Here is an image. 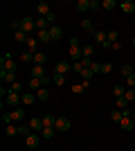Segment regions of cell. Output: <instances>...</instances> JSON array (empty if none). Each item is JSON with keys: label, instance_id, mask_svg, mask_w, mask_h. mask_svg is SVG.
<instances>
[{"label": "cell", "instance_id": "obj_1", "mask_svg": "<svg viewBox=\"0 0 135 151\" xmlns=\"http://www.w3.org/2000/svg\"><path fill=\"white\" fill-rule=\"evenodd\" d=\"M70 126H72V122L68 120V117H63V115H59V117H56V124H54L56 133H65V131H70Z\"/></svg>", "mask_w": 135, "mask_h": 151}, {"label": "cell", "instance_id": "obj_2", "mask_svg": "<svg viewBox=\"0 0 135 151\" xmlns=\"http://www.w3.org/2000/svg\"><path fill=\"white\" fill-rule=\"evenodd\" d=\"M20 101H23V95H20V93H11V90H7V106L18 108Z\"/></svg>", "mask_w": 135, "mask_h": 151}, {"label": "cell", "instance_id": "obj_3", "mask_svg": "<svg viewBox=\"0 0 135 151\" xmlns=\"http://www.w3.org/2000/svg\"><path fill=\"white\" fill-rule=\"evenodd\" d=\"M20 29L25 32V34H32V32L36 29V20L29 18V16H25V18L20 20Z\"/></svg>", "mask_w": 135, "mask_h": 151}, {"label": "cell", "instance_id": "obj_4", "mask_svg": "<svg viewBox=\"0 0 135 151\" xmlns=\"http://www.w3.org/2000/svg\"><path fill=\"white\" fill-rule=\"evenodd\" d=\"M0 65H2V70H5V72H16V61H11V57H9V54H5V57L0 59Z\"/></svg>", "mask_w": 135, "mask_h": 151}, {"label": "cell", "instance_id": "obj_5", "mask_svg": "<svg viewBox=\"0 0 135 151\" xmlns=\"http://www.w3.org/2000/svg\"><path fill=\"white\" fill-rule=\"evenodd\" d=\"M25 145H27V149H36L41 145V133H29L25 138Z\"/></svg>", "mask_w": 135, "mask_h": 151}, {"label": "cell", "instance_id": "obj_6", "mask_svg": "<svg viewBox=\"0 0 135 151\" xmlns=\"http://www.w3.org/2000/svg\"><path fill=\"white\" fill-rule=\"evenodd\" d=\"M95 41H97V43H101L104 47H110V45H108V32L97 29V32H95Z\"/></svg>", "mask_w": 135, "mask_h": 151}, {"label": "cell", "instance_id": "obj_7", "mask_svg": "<svg viewBox=\"0 0 135 151\" xmlns=\"http://www.w3.org/2000/svg\"><path fill=\"white\" fill-rule=\"evenodd\" d=\"M23 117H25V111L23 108H11V120H14V124H23Z\"/></svg>", "mask_w": 135, "mask_h": 151}, {"label": "cell", "instance_id": "obj_8", "mask_svg": "<svg viewBox=\"0 0 135 151\" xmlns=\"http://www.w3.org/2000/svg\"><path fill=\"white\" fill-rule=\"evenodd\" d=\"M29 126H32V131L41 133L45 129V126H43V117H32V120H29Z\"/></svg>", "mask_w": 135, "mask_h": 151}, {"label": "cell", "instance_id": "obj_9", "mask_svg": "<svg viewBox=\"0 0 135 151\" xmlns=\"http://www.w3.org/2000/svg\"><path fill=\"white\" fill-rule=\"evenodd\" d=\"M70 70H72V63H68V61H59L56 63V72L59 75H68Z\"/></svg>", "mask_w": 135, "mask_h": 151}, {"label": "cell", "instance_id": "obj_10", "mask_svg": "<svg viewBox=\"0 0 135 151\" xmlns=\"http://www.w3.org/2000/svg\"><path fill=\"white\" fill-rule=\"evenodd\" d=\"M0 79H2L5 83H9V86H11V83L16 81V72H5V70H0Z\"/></svg>", "mask_w": 135, "mask_h": 151}, {"label": "cell", "instance_id": "obj_11", "mask_svg": "<svg viewBox=\"0 0 135 151\" xmlns=\"http://www.w3.org/2000/svg\"><path fill=\"white\" fill-rule=\"evenodd\" d=\"M54 135H56V129H54V126H45L43 131H41V138L43 140H52Z\"/></svg>", "mask_w": 135, "mask_h": 151}, {"label": "cell", "instance_id": "obj_12", "mask_svg": "<svg viewBox=\"0 0 135 151\" xmlns=\"http://www.w3.org/2000/svg\"><path fill=\"white\" fill-rule=\"evenodd\" d=\"M70 59H72L74 63L84 59V52H81V45H79V47H70Z\"/></svg>", "mask_w": 135, "mask_h": 151}, {"label": "cell", "instance_id": "obj_13", "mask_svg": "<svg viewBox=\"0 0 135 151\" xmlns=\"http://www.w3.org/2000/svg\"><path fill=\"white\" fill-rule=\"evenodd\" d=\"M119 7H122L124 14H135V2H133V0H124Z\"/></svg>", "mask_w": 135, "mask_h": 151}, {"label": "cell", "instance_id": "obj_14", "mask_svg": "<svg viewBox=\"0 0 135 151\" xmlns=\"http://www.w3.org/2000/svg\"><path fill=\"white\" fill-rule=\"evenodd\" d=\"M50 36H52V41H59V38L63 36V29H61L59 25H52L50 27Z\"/></svg>", "mask_w": 135, "mask_h": 151}, {"label": "cell", "instance_id": "obj_15", "mask_svg": "<svg viewBox=\"0 0 135 151\" xmlns=\"http://www.w3.org/2000/svg\"><path fill=\"white\" fill-rule=\"evenodd\" d=\"M36 12H39V16H43V18H45L52 9H50V5H47V2H39V5H36Z\"/></svg>", "mask_w": 135, "mask_h": 151}, {"label": "cell", "instance_id": "obj_16", "mask_svg": "<svg viewBox=\"0 0 135 151\" xmlns=\"http://www.w3.org/2000/svg\"><path fill=\"white\" fill-rule=\"evenodd\" d=\"M39 43H52V36H50V29H41L39 32Z\"/></svg>", "mask_w": 135, "mask_h": 151}, {"label": "cell", "instance_id": "obj_17", "mask_svg": "<svg viewBox=\"0 0 135 151\" xmlns=\"http://www.w3.org/2000/svg\"><path fill=\"white\" fill-rule=\"evenodd\" d=\"M36 101V95L34 93H23V106H32Z\"/></svg>", "mask_w": 135, "mask_h": 151}, {"label": "cell", "instance_id": "obj_18", "mask_svg": "<svg viewBox=\"0 0 135 151\" xmlns=\"http://www.w3.org/2000/svg\"><path fill=\"white\" fill-rule=\"evenodd\" d=\"M41 29H50V23H47V18H43V16L36 18V32H41Z\"/></svg>", "mask_w": 135, "mask_h": 151}, {"label": "cell", "instance_id": "obj_19", "mask_svg": "<svg viewBox=\"0 0 135 151\" xmlns=\"http://www.w3.org/2000/svg\"><path fill=\"white\" fill-rule=\"evenodd\" d=\"M32 77H34V79H43V77H45V68H43V65H34V68H32Z\"/></svg>", "mask_w": 135, "mask_h": 151}, {"label": "cell", "instance_id": "obj_20", "mask_svg": "<svg viewBox=\"0 0 135 151\" xmlns=\"http://www.w3.org/2000/svg\"><path fill=\"white\" fill-rule=\"evenodd\" d=\"M88 83H90V81H81V83H74V86H72V93H74V95H81V93H84L86 88H88Z\"/></svg>", "mask_w": 135, "mask_h": 151}, {"label": "cell", "instance_id": "obj_21", "mask_svg": "<svg viewBox=\"0 0 135 151\" xmlns=\"http://www.w3.org/2000/svg\"><path fill=\"white\" fill-rule=\"evenodd\" d=\"M119 126H122L124 131H131V129L135 126V122H133V117H124V120L119 122Z\"/></svg>", "mask_w": 135, "mask_h": 151}, {"label": "cell", "instance_id": "obj_22", "mask_svg": "<svg viewBox=\"0 0 135 151\" xmlns=\"http://www.w3.org/2000/svg\"><path fill=\"white\" fill-rule=\"evenodd\" d=\"M113 95H115V97H124V95H126V88H124L122 83H115V86H113Z\"/></svg>", "mask_w": 135, "mask_h": 151}, {"label": "cell", "instance_id": "obj_23", "mask_svg": "<svg viewBox=\"0 0 135 151\" xmlns=\"http://www.w3.org/2000/svg\"><path fill=\"white\" fill-rule=\"evenodd\" d=\"M27 50H32V52H36V47H39V38H34V36H29L27 38Z\"/></svg>", "mask_w": 135, "mask_h": 151}, {"label": "cell", "instance_id": "obj_24", "mask_svg": "<svg viewBox=\"0 0 135 151\" xmlns=\"http://www.w3.org/2000/svg\"><path fill=\"white\" fill-rule=\"evenodd\" d=\"M14 38H16L18 43H27V38H29V34H25V32H23V29H18V32H16V34H14Z\"/></svg>", "mask_w": 135, "mask_h": 151}, {"label": "cell", "instance_id": "obj_25", "mask_svg": "<svg viewBox=\"0 0 135 151\" xmlns=\"http://www.w3.org/2000/svg\"><path fill=\"white\" fill-rule=\"evenodd\" d=\"M110 117H113V122H117V124H119V122L124 120V113L119 111V108H113V113H110Z\"/></svg>", "mask_w": 135, "mask_h": 151}, {"label": "cell", "instance_id": "obj_26", "mask_svg": "<svg viewBox=\"0 0 135 151\" xmlns=\"http://www.w3.org/2000/svg\"><path fill=\"white\" fill-rule=\"evenodd\" d=\"M88 9H90V0H79L77 2V12L84 14V12H88Z\"/></svg>", "mask_w": 135, "mask_h": 151}, {"label": "cell", "instance_id": "obj_27", "mask_svg": "<svg viewBox=\"0 0 135 151\" xmlns=\"http://www.w3.org/2000/svg\"><path fill=\"white\" fill-rule=\"evenodd\" d=\"M45 61H47V57H45L43 52H36V54H34V65H43Z\"/></svg>", "mask_w": 135, "mask_h": 151}, {"label": "cell", "instance_id": "obj_28", "mask_svg": "<svg viewBox=\"0 0 135 151\" xmlns=\"http://www.w3.org/2000/svg\"><path fill=\"white\" fill-rule=\"evenodd\" d=\"M81 27H84V29L88 32V34H92V36H95V32H97V29L92 27V23H90L88 18H86V20H81Z\"/></svg>", "mask_w": 135, "mask_h": 151}, {"label": "cell", "instance_id": "obj_29", "mask_svg": "<svg viewBox=\"0 0 135 151\" xmlns=\"http://www.w3.org/2000/svg\"><path fill=\"white\" fill-rule=\"evenodd\" d=\"M36 97H39L41 101L50 99V90H47V88H39V90H36Z\"/></svg>", "mask_w": 135, "mask_h": 151}, {"label": "cell", "instance_id": "obj_30", "mask_svg": "<svg viewBox=\"0 0 135 151\" xmlns=\"http://www.w3.org/2000/svg\"><path fill=\"white\" fill-rule=\"evenodd\" d=\"M81 52H84V59H92V45L90 43L81 45Z\"/></svg>", "mask_w": 135, "mask_h": 151}, {"label": "cell", "instance_id": "obj_31", "mask_svg": "<svg viewBox=\"0 0 135 151\" xmlns=\"http://www.w3.org/2000/svg\"><path fill=\"white\" fill-rule=\"evenodd\" d=\"M124 99L129 101V104H135V88H126V95H124Z\"/></svg>", "mask_w": 135, "mask_h": 151}, {"label": "cell", "instance_id": "obj_32", "mask_svg": "<svg viewBox=\"0 0 135 151\" xmlns=\"http://www.w3.org/2000/svg\"><path fill=\"white\" fill-rule=\"evenodd\" d=\"M5 133H7V135H16V133H18V124H7Z\"/></svg>", "mask_w": 135, "mask_h": 151}, {"label": "cell", "instance_id": "obj_33", "mask_svg": "<svg viewBox=\"0 0 135 151\" xmlns=\"http://www.w3.org/2000/svg\"><path fill=\"white\" fill-rule=\"evenodd\" d=\"M52 81L56 83V86H63V83H65V75H59V72H54V77H52Z\"/></svg>", "mask_w": 135, "mask_h": 151}, {"label": "cell", "instance_id": "obj_34", "mask_svg": "<svg viewBox=\"0 0 135 151\" xmlns=\"http://www.w3.org/2000/svg\"><path fill=\"white\" fill-rule=\"evenodd\" d=\"M56 124V117H54V115H45L43 117V126H54Z\"/></svg>", "mask_w": 135, "mask_h": 151}, {"label": "cell", "instance_id": "obj_35", "mask_svg": "<svg viewBox=\"0 0 135 151\" xmlns=\"http://www.w3.org/2000/svg\"><path fill=\"white\" fill-rule=\"evenodd\" d=\"M117 38H119V34H117L115 29H110L108 32V45H110V47H113V43H117Z\"/></svg>", "mask_w": 135, "mask_h": 151}, {"label": "cell", "instance_id": "obj_36", "mask_svg": "<svg viewBox=\"0 0 135 151\" xmlns=\"http://www.w3.org/2000/svg\"><path fill=\"white\" fill-rule=\"evenodd\" d=\"M18 133H23V135L27 138V135L32 133V126H29V124H18Z\"/></svg>", "mask_w": 135, "mask_h": 151}, {"label": "cell", "instance_id": "obj_37", "mask_svg": "<svg viewBox=\"0 0 135 151\" xmlns=\"http://www.w3.org/2000/svg\"><path fill=\"white\" fill-rule=\"evenodd\" d=\"M84 63L81 61H77V63H72V72H74V75H81V72H84Z\"/></svg>", "mask_w": 135, "mask_h": 151}, {"label": "cell", "instance_id": "obj_38", "mask_svg": "<svg viewBox=\"0 0 135 151\" xmlns=\"http://www.w3.org/2000/svg\"><path fill=\"white\" fill-rule=\"evenodd\" d=\"M122 75H124V77H131V75H135V72H133V65L124 63V65H122Z\"/></svg>", "mask_w": 135, "mask_h": 151}, {"label": "cell", "instance_id": "obj_39", "mask_svg": "<svg viewBox=\"0 0 135 151\" xmlns=\"http://www.w3.org/2000/svg\"><path fill=\"white\" fill-rule=\"evenodd\" d=\"M29 88H32V90H39V88H43L41 79H34V77H32V79H29Z\"/></svg>", "mask_w": 135, "mask_h": 151}, {"label": "cell", "instance_id": "obj_40", "mask_svg": "<svg viewBox=\"0 0 135 151\" xmlns=\"http://www.w3.org/2000/svg\"><path fill=\"white\" fill-rule=\"evenodd\" d=\"M81 77H84V81H90V79L95 77V72H92V70H90V68H86L84 72H81Z\"/></svg>", "mask_w": 135, "mask_h": 151}, {"label": "cell", "instance_id": "obj_41", "mask_svg": "<svg viewBox=\"0 0 135 151\" xmlns=\"http://www.w3.org/2000/svg\"><path fill=\"white\" fill-rule=\"evenodd\" d=\"M115 0H104V2H101V9H115Z\"/></svg>", "mask_w": 135, "mask_h": 151}, {"label": "cell", "instance_id": "obj_42", "mask_svg": "<svg viewBox=\"0 0 135 151\" xmlns=\"http://www.w3.org/2000/svg\"><path fill=\"white\" fill-rule=\"evenodd\" d=\"M117 108H119V111H124V108H129V101L124 99V97H117Z\"/></svg>", "mask_w": 135, "mask_h": 151}, {"label": "cell", "instance_id": "obj_43", "mask_svg": "<svg viewBox=\"0 0 135 151\" xmlns=\"http://www.w3.org/2000/svg\"><path fill=\"white\" fill-rule=\"evenodd\" d=\"M9 90H11V93H20V90H23V83H20V81H14L11 86H9Z\"/></svg>", "mask_w": 135, "mask_h": 151}, {"label": "cell", "instance_id": "obj_44", "mask_svg": "<svg viewBox=\"0 0 135 151\" xmlns=\"http://www.w3.org/2000/svg\"><path fill=\"white\" fill-rule=\"evenodd\" d=\"M34 54H36V52H32V50L23 52V61H34Z\"/></svg>", "mask_w": 135, "mask_h": 151}, {"label": "cell", "instance_id": "obj_45", "mask_svg": "<svg viewBox=\"0 0 135 151\" xmlns=\"http://www.w3.org/2000/svg\"><path fill=\"white\" fill-rule=\"evenodd\" d=\"M90 70H92V72H101V63H99V61H92V63H90Z\"/></svg>", "mask_w": 135, "mask_h": 151}, {"label": "cell", "instance_id": "obj_46", "mask_svg": "<svg viewBox=\"0 0 135 151\" xmlns=\"http://www.w3.org/2000/svg\"><path fill=\"white\" fill-rule=\"evenodd\" d=\"M45 18H47V23H50V27H52L54 23H56V14H54V12H50L47 16H45Z\"/></svg>", "mask_w": 135, "mask_h": 151}, {"label": "cell", "instance_id": "obj_47", "mask_svg": "<svg viewBox=\"0 0 135 151\" xmlns=\"http://www.w3.org/2000/svg\"><path fill=\"white\" fill-rule=\"evenodd\" d=\"M90 9H92V12L101 9V2H99V0H90Z\"/></svg>", "mask_w": 135, "mask_h": 151}, {"label": "cell", "instance_id": "obj_48", "mask_svg": "<svg viewBox=\"0 0 135 151\" xmlns=\"http://www.w3.org/2000/svg\"><path fill=\"white\" fill-rule=\"evenodd\" d=\"M9 29L18 32V29H20V23H18V20H9Z\"/></svg>", "mask_w": 135, "mask_h": 151}, {"label": "cell", "instance_id": "obj_49", "mask_svg": "<svg viewBox=\"0 0 135 151\" xmlns=\"http://www.w3.org/2000/svg\"><path fill=\"white\" fill-rule=\"evenodd\" d=\"M110 70H113V65H110L108 61H106V63H101V72H104V75H108Z\"/></svg>", "mask_w": 135, "mask_h": 151}, {"label": "cell", "instance_id": "obj_50", "mask_svg": "<svg viewBox=\"0 0 135 151\" xmlns=\"http://www.w3.org/2000/svg\"><path fill=\"white\" fill-rule=\"evenodd\" d=\"M2 122H5V126H7V124H14V120H11V113H5V115H2Z\"/></svg>", "mask_w": 135, "mask_h": 151}, {"label": "cell", "instance_id": "obj_51", "mask_svg": "<svg viewBox=\"0 0 135 151\" xmlns=\"http://www.w3.org/2000/svg\"><path fill=\"white\" fill-rule=\"evenodd\" d=\"M126 86H129V88H135V75L126 77Z\"/></svg>", "mask_w": 135, "mask_h": 151}, {"label": "cell", "instance_id": "obj_52", "mask_svg": "<svg viewBox=\"0 0 135 151\" xmlns=\"http://www.w3.org/2000/svg\"><path fill=\"white\" fill-rule=\"evenodd\" d=\"M50 81H52V77H47V75H45L43 79H41V83H43V88H47V83H50Z\"/></svg>", "mask_w": 135, "mask_h": 151}, {"label": "cell", "instance_id": "obj_53", "mask_svg": "<svg viewBox=\"0 0 135 151\" xmlns=\"http://www.w3.org/2000/svg\"><path fill=\"white\" fill-rule=\"evenodd\" d=\"M70 47H79V41H77V36H74V38H70Z\"/></svg>", "mask_w": 135, "mask_h": 151}, {"label": "cell", "instance_id": "obj_54", "mask_svg": "<svg viewBox=\"0 0 135 151\" xmlns=\"http://www.w3.org/2000/svg\"><path fill=\"white\" fill-rule=\"evenodd\" d=\"M131 45H135V36H133V38H131Z\"/></svg>", "mask_w": 135, "mask_h": 151}, {"label": "cell", "instance_id": "obj_55", "mask_svg": "<svg viewBox=\"0 0 135 151\" xmlns=\"http://www.w3.org/2000/svg\"><path fill=\"white\" fill-rule=\"evenodd\" d=\"M133 117H135V111H133Z\"/></svg>", "mask_w": 135, "mask_h": 151}]
</instances>
